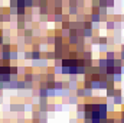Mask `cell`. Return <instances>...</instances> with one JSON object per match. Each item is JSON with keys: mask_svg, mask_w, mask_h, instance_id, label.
<instances>
[{"mask_svg": "<svg viewBox=\"0 0 124 123\" xmlns=\"http://www.w3.org/2000/svg\"><path fill=\"white\" fill-rule=\"evenodd\" d=\"M32 20H33V16H32V13L26 12V13H25V22H26V23H32Z\"/></svg>", "mask_w": 124, "mask_h": 123, "instance_id": "cell-6", "label": "cell"}, {"mask_svg": "<svg viewBox=\"0 0 124 123\" xmlns=\"http://www.w3.org/2000/svg\"><path fill=\"white\" fill-rule=\"evenodd\" d=\"M48 1H54V0H48Z\"/></svg>", "mask_w": 124, "mask_h": 123, "instance_id": "cell-16", "label": "cell"}, {"mask_svg": "<svg viewBox=\"0 0 124 123\" xmlns=\"http://www.w3.org/2000/svg\"><path fill=\"white\" fill-rule=\"evenodd\" d=\"M25 104H20V103H13V104H10V112H13V113H25Z\"/></svg>", "mask_w": 124, "mask_h": 123, "instance_id": "cell-1", "label": "cell"}, {"mask_svg": "<svg viewBox=\"0 0 124 123\" xmlns=\"http://www.w3.org/2000/svg\"><path fill=\"white\" fill-rule=\"evenodd\" d=\"M23 58L25 60H32V52L31 51H25L23 52Z\"/></svg>", "mask_w": 124, "mask_h": 123, "instance_id": "cell-10", "label": "cell"}, {"mask_svg": "<svg viewBox=\"0 0 124 123\" xmlns=\"http://www.w3.org/2000/svg\"><path fill=\"white\" fill-rule=\"evenodd\" d=\"M9 22H12V15L9 12H4L3 13V23H9Z\"/></svg>", "mask_w": 124, "mask_h": 123, "instance_id": "cell-3", "label": "cell"}, {"mask_svg": "<svg viewBox=\"0 0 124 123\" xmlns=\"http://www.w3.org/2000/svg\"><path fill=\"white\" fill-rule=\"evenodd\" d=\"M9 13H10L12 16H17V7H12V6H9Z\"/></svg>", "mask_w": 124, "mask_h": 123, "instance_id": "cell-7", "label": "cell"}, {"mask_svg": "<svg viewBox=\"0 0 124 123\" xmlns=\"http://www.w3.org/2000/svg\"><path fill=\"white\" fill-rule=\"evenodd\" d=\"M3 44H4V36H3V35L0 33V46H1Z\"/></svg>", "mask_w": 124, "mask_h": 123, "instance_id": "cell-14", "label": "cell"}, {"mask_svg": "<svg viewBox=\"0 0 124 123\" xmlns=\"http://www.w3.org/2000/svg\"><path fill=\"white\" fill-rule=\"evenodd\" d=\"M114 52H107V60H114Z\"/></svg>", "mask_w": 124, "mask_h": 123, "instance_id": "cell-12", "label": "cell"}, {"mask_svg": "<svg viewBox=\"0 0 124 123\" xmlns=\"http://www.w3.org/2000/svg\"><path fill=\"white\" fill-rule=\"evenodd\" d=\"M114 25H116V23H114L113 20H108V22H107V29H111V31H113V29L116 28Z\"/></svg>", "mask_w": 124, "mask_h": 123, "instance_id": "cell-11", "label": "cell"}, {"mask_svg": "<svg viewBox=\"0 0 124 123\" xmlns=\"http://www.w3.org/2000/svg\"><path fill=\"white\" fill-rule=\"evenodd\" d=\"M114 6V0H107V7H113Z\"/></svg>", "mask_w": 124, "mask_h": 123, "instance_id": "cell-13", "label": "cell"}, {"mask_svg": "<svg viewBox=\"0 0 124 123\" xmlns=\"http://www.w3.org/2000/svg\"><path fill=\"white\" fill-rule=\"evenodd\" d=\"M28 12V9L23 6V7H17V15H20V16H25V13Z\"/></svg>", "mask_w": 124, "mask_h": 123, "instance_id": "cell-8", "label": "cell"}, {"mask_svg": "<svg viewBox=\"0 0 124 123\" xmlns=\"http://www.w3.org/2000/svg\"><path fill=\"white\" fill-rule=\"evenodd\" d=\"M54 7H63V0H54Z\"/></svg>", "mask_w": 124, "mask_h": 123, "instance_id": "cell-9", "label": "cell"}, {"mask_svg": "<svg viewBox=\"0 0 124 123\" xmlns=\"http://www.w3.org/2000/svg\"><path fill=\"white\" fill-rule=\"evenodd\" d=\"M10 74H19V65L10 64Z\"/></svg>", "mask_w": 124, "mask_h": 123, "instance_id": "cell-4", "label": "cell"}, {"mask_svg": "<svg viewBox=\"0 0 124 123\" xmlns=\"http://www.w3.org/2000/svg\"><path fill=\"white\" fill-rule=\"evenodd\" d=\"M0 91H4V83L0 81Z\"/></svg>", "mask_w": 124, "mask_h": 123, "instance_id": "cell-15", "label": "cell"}, {"mask_svg": "<svg viewBox=\"0 0 124 123\" xmlns=\"http://www.w3.org/2000/svg\"><path fill=\"white\" fill-rule=\"evenodd\" d=\"M35 72V71H33ZM33 72H25L23 74V80L25 81H33Z\"/></svg>", "mask_w": 124, "mask_h": 123, "instance_id": "cell-5", "label": "cell"}, {"mask_svg": "<svg viewBox=\"0 0 124 123\" xmlns=\"http://www.w3.org/2000/svg\"><path fill=\"white\" fill-rule=\"evenodd\" d=\"M16 29L17 31H25L26 29V22L25 20H20V19H17V22H16Z\"/></svg>", "mask_w": 124, "mask_h": 123, "instance_id": "cell-2", "label": "cell"}]
</instances>
